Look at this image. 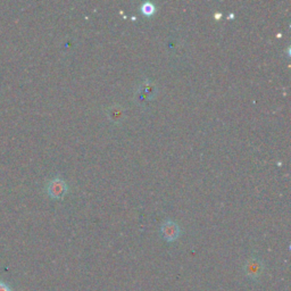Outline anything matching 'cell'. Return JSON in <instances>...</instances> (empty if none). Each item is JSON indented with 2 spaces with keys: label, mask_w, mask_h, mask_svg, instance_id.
Masks as SVG:
<instances>
[{
  "label": "cell",
  "mask_w": 291,
  "mask_h": 291,
  "mask_svg": "<svg viewBox=\"0 0 291 291\" xmlns=\"http://www.w3.org/2000/svg\"><path fill=\"white\" fill-rule=\"evenodd\" d=\"M157 93V86L154 82L146 80L143 83L139 85V88L137 90L136 98L137 101L140 104H145L146 101L151 100L152 98L156 96Z\"/></svg>",
  "instance_id": "6da1fadb"
},
{
  "label": "cell",
  "mask_w": 291,
  "mask_h": 291,
  "mask_svg": "<svg viewBox=\"0 0 291 291\" xmlns=\"http://www.w3.org/2000/svg\"><path fill=\"white\" fill-rule=\"evenodd\" d=\"M160 232H162V235L165 240H167V241H174L180 235V226L176 224V222L172 221V219H166L163 223L162 227H160Z\"/></svg>",
  "instance_id": "7a4b0ae2"
},
{
  "label": "cell",
  "mask_w": 291,
  "mask_h": 291,
  "mask_svg": "<svg viewBox=\"0 0 291 291\" xmlns=\"http://www.w3.org/2000/svg\"><path fill=\"white\" fill-rule=\"evenodd\" d=\"M68 192V184L64 180L56 178L52 180L48 184V194L53 198H62Z\"/></svg>",
  "instance_id": "3957f363"
},
{
  "label": "cell",
  "mask_w": 291,
  "mask_h": 291,
  "mask_svg": "<svg viewBox=\"0 0 291 291\" xmlns=\"http://www.w3.org/2000/svg\"><path fill=\"white\" fill-rule=\"evenodd\" d=\"M263 271L262 262L257 258H249L246 262L245 272L251 279H257Z\"/></svg>",
  "instance_id": "277c9868"
},
{
  "label": "cell",
  "mask_w": 291,
  "mask_h": 291,
  "mask_svg": "<svg viewBox=\"0 0 291 291\" xmlns=\"http://www.w3.org/2000/svg\"><path fill=\"white\" fill-rule=\"evenodd\" d=\"M107 116L114 123H121L125 117V111L121 105L115 104L107 109Z\"/></svg>",
  "instance_id": "5b68a950"
},
{
  "label": "cell",
  "mask_w": 291,
  "mask_h": 291,
  "mask_svg": "<svg viewBox=\"0 0 291 291\" xmlns=\"http://www.w3.org/2000/svg\"><path fill=\"white\" fill-rule=\"evenodd\" d=\"M155 10L156 7L154 3L151 2H145L143 3V6H141V11H143L145 15H152L155 13Z\"/></svg>",
  "instance_id": "8992f818"
},
{
  "label": "cell",
  "mask_w": 291,
  "mask_h": 291,
  "mask_svg": "<svg viewBox=\"0 0 291 291\" xmlns=\"http://www.w3.org/2000/svg\"><path fill=\"white\" fill-rule=\"evenodd\" d=\"M0 291H11V289L5 282H0Z\"/></svg>",
  "instance_id": "52a82bcc"
}]
</instances>
